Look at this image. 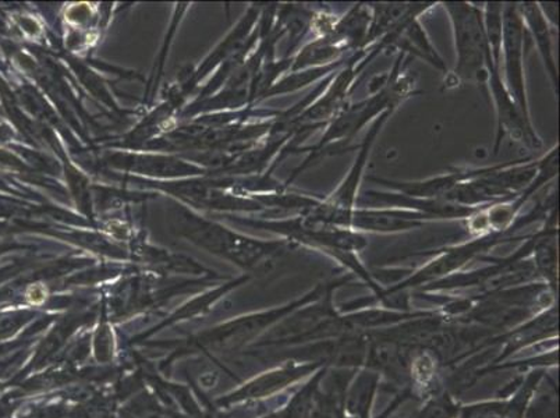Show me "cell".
<instances>
[{"label": "cell", "instance_id": "12", "mask_svg": "<svg viewBox=\"0 0 560 418\" xmlns=\"http://www.w3.org/2000/svg\"><path fill=\"white\" fill-rule=\"evenodd\" d=\"M350 55L353 54L330 34L323 35V37H314L307 47L300 50L294 69L324 68V66L342 62Z\"/></svg>", "mask_w": 560, "mask_h": 418}, {"label": "cell", "instance_id": "11", "mask_svg": "<svg viewBox=\"0 0 560 418\" xmlns=\"http://www.w3.org/2000/svg\"><path fill=\"white\" fill-rule=\"evenodd\" d=\"M475 171L476 170H455L444 173V175L415 182H397L382 177H369V181L381 185L385 190L400 193L404 194V196L442 198V200H445L447 194L457 185H460L462 182L468 181V178L475 175Z\"/></svg>", "mask_w": 560, "mask_h": 418}, {"label": "cell", "instance_id": "10", "mask_svg": "<svg viewBox=\"0 0 560 418\" xmlns=\"http://www.w3.org/2000/svg\"><path fill=\"white\" fill-rule=\"evenodd\" d=\"M517 9L523 19L524 27L527 30L528 38L536 45L555 93L558 94L559 78L557 59H555L553 53L552 27L539 10L538 2L517 3Z\"/></svg>", "mask_w": 560, "mask_h": 418}, {"label": "cell", "instance_id": "3", "mask_svg": "<svg viewBox=\"0 0 560 418\" xmlns=\"http://www.w3.org/2000/svg\"><path fill=\"white\" fill-rule=\"evenodd\" d=\"M517 239L523 237L516 236L512 231L490 233L472 237L471 241L455 244V246L436 249L434 257L429 263L406 275L399 282L382 290L378 302L384 304L390 295L409 293L411 289L429 287L438 280L451 277V275L462 271L472 259L481 258L483 254L490 253L497 246L517 241Z\"/></svg>", "mask_w": 560, "mask_h": 418}, {"label": "cell", "instance_id": "14", "mask_svg": "<svg viewBox=\"0 0 560 418\" xmlns=\"http://www.w3.org/2000/svg\"><path fill=\"white\" fill-rule=\"evenodd\" d=\"M503 7L505 3L488 2L482 9L483 30L490 45L493 66L498 70H501Z\"/></svg>", "mask_w": 560, "mask_h": 418}, {"label": "cell", "instance_id": "16", "mask_svg": "<svg viewBox=\"0 0 560 418\" xmlns=\"http://www.w3.org/2000/svg\"><path fill=\"white\" fill-rule=\"evenodd\" d=\"M460 406L457 405L450 394L436 395L427 403L424 409L416 418H457Z\"/></svg>", "mask_w": 560, "mask_h": 418}, {"label": "cell", "instance_id": "2", "mask_svg": "<svg viewBox=\"0 0 560 418\" xmlns=\"http://www.w3.org/2000/svg\"><path fill=\"white\" fill-rule=\"evenodd\" d=\"M455 38L456 66L453 78L459 83H486L493 65L490 45L483 30L482 9L475 3H442Z\"/></svg>", "mask_w": 560, "mask_h": 418}, {"label": "cell", "instance_id": "7", "mask_svg": "<svg viewBox=\"0 0 560 418\" xmlns=\"http://www.w3.org/2000/svg\"><path fill=\"white\" fill-rule=\"evenodd\" d=\"M358 207L395 208L420 213L429 221H467L482 208H470L442 198H417L396 191L369 190L359 197ZM486 208V207H483Z\"/></svg>", "mask_w": 560, "mask_h": 418}, {"label": "cell", "instance_id": "15", "mask_svg": "<svg viewBox=\"0 0 560 418\" xmlns=\"http://www.w3.org/2000/svg\"><path fill=\"white\" fill-rule=\"evenodd\" d=\"M506 396L493 400L472 403L460 407L457 418H503L505 415Z\"/></svg>", "mask_w": 560, "mask_h": 418}, {"label": "cell", "instance_id": "8", "mask_svg": "<svg viewBox=\"0 0 560 418\" xmlns=\"http://www.w3.org/2000/svg\"><path fill=\"white\" fill-rule=\"evenodd\" d=\"M395 109L384 112L380 117L373 121L370 130L366 131L363 142L359 147V155L355 156L353 165H351L348 173L338 187L335 188L329 196L323 198V206L334 209H351L358 207L360 197L361 182L364 178V172L371 150L375 144L376 137H378L382 127L388 121Z\"/></svg>", "mask_w": 560, "mask_h": 418}, {"label": "cell", "instance_id": "9", "mask_svg": "<svg viewBox=\"0 0 560 418\" xmlns=\"http://www.w3.org/2000/svg\"><path fill=\"white\" fill-rule=\"evenodd\" d=\"M432 7L435 3H369L371 23L364 49L374 47L409 20L420 19Z\"/></svg>", "mask_w": 560, "mask_h": 418}, {"label": "cell", "instance_id": "4", "mask_svg": "<svg viewBox=\"0 0 560 418\" xmlns=\"http://www.w3.org/2000/svg\"><path fill=\"white\" fill-rule=\"evenodd\" d=\"M315 221L350 229V231L375 234H394L416 231L425 227L429 219L420 213L395 208L355 207L351 209H334L323 206V198L317 207L305 213Z\"/></svg>", "mask_w": 560, "mask_h": 418}, {"label": "cell", "instance_id": "5", "mask_svg": "<svg viewBox=\"0 0 560 418\" xmlns=\"http://www.w3.org/2000/svg\"><path fill=\"white\" fill-rule=\"evenodd\" d=\"M528 40L527 30L524 27L521 13H518L517 3H505L501 53L505 78L502 79L518 109L527 119L532 120L527 96L526 65H524Z\"/></svg>", "mask_w": 560, "mask_h": 418}, {"label": "cell", "instance_id": "13", "mask_svg": "<svg viewBox=\"0 0 560 418\" xmlns=\"http://www.w3.org/2000/svg\"><path fill=\"white\" fill-rule=\"evenodd\" d=\"M544 379V370H533L518 381L511 394L506 396L503 418H527L529 406H532L534 396Z\"/></svg>", "mask_w": 560, "mask_h": 418}, {"label": "cell", "instance_id": "6", "mask_svg": "<svg viewBox=\"0 0 560 418\" xmlns=\"http://www.w3.org/2000/svg\"><path fill=\"white\" fill-rule=\"evenodd\" d=\"M487 84L490 86L497 112V141L493 154H498L499 147H501L505 137H511L513 141L532 151L542 148V140L539 139L533 120L527 119L518 109L516 102L513 101L505 83H503L501 70H498L493 65L488 69Z\"/></svg>", "mask_w": 560, "mask_h": 418}, {"label": "cell", "instance_id": "17", "mask_svg": "<svg viewBox=\"0 0 560 418\" xmlns=\"http://www.w3.org/2000/svg\"><path fill=\"white\" fill-rule=\"evenodd\" d=\"M539 10L544 14V18L547 19V22L553 30L559 27V3L557 2H548V3H539Z\"/></svg>", "mask_w": 560, "mask_h": 418}, {"label": "cell", "instance_id": "1", "mask_svg": "<svg viewBox=\"0 0 560 418\" xmlns=\"http://www.w3.org/2000/svg\"><path fill=\"white\" fill-rule=\"evenodd\" d=\"M406 55H397V59L384 85L380 90L371 93L369 98L358 102V104H348L346 108L335 117L330 124L325 127L323 139L318 144L310 148L312 155L305 161L304 167L312 165L317 158L336 154V151L348 147L361 129H364L370 121H374L384 112L396 109L401 101L411 94V78L406 74Z\"/></svg>", "mask_w": 560, "mask_h": 418}]
</instances>
